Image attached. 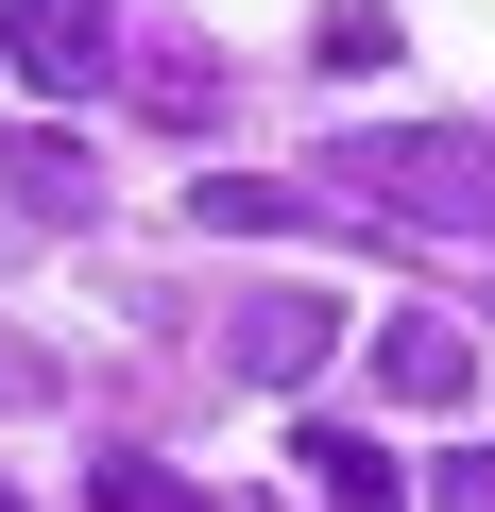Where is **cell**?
<instances>
[{
    "instance_id": "9",
    "label": "cell",
    "mask_w": 495,
    "mask_h": 512,
    "mask_svg": "<svg viewBox=\"0 0 495 512\" xmlns=\"http://www.w3.org/2000/svg\"><path fill=\"white\" fill-rule=\"evenodd\" d=\"M444 512H495V444H478V461H444Z\"/></svg>"
},
{
    "instance_id": "7",
    "label": "cell",
    "mask_w": 495,
    "mask_h": 512,
    "mask_svg": "<svg viewBox=\"0 0 495 512\" xmlns=\"http://www.w3.org/2000/svg\"><path fill=\"white\" fill-rule=\"evenodd\" d=\"M86 512H239V495H205V478H171V461H103Z\"/></svg>"
},
{
    "instance_id": "2",
    "label": "cell",
    "mask_w": 495,
    "mask_h": 512,
    "mask_svg": "<svg viewBox=\"0 0 495 512\" xmlns=\"http://www.w3.org/2000/svg\"><path fill=\"white\" fill-rule=\"evenodd\" d=\"M0 69H18L35 103H86L120 69V0H0Z\"/></svg>"
},
{
    "instance_id": "5",
    "label": "cell",
    "mask_w": 495,
    "mask_h": 512,
    "mask_svg": "<svg viewBox=\"0 0 495 512\" xmlns=\"http://www.w3.org/2000/svg\"><path fill=\"white\" fill-rule=\"evenodd\" d=\"M0 205H18V222H86L103 188H86V154H69V137H0Z\"/></svg>"
},
{
    "instance_id": "4",
    "label": "cell",
    "mask_w": 495,
    "mask_h": 512,
    "mask_svg": "<svg viewBox=\"0 0 495 512\" xmlns=\"http://www.w3.org/2000/svg\"><path fill=\"white\" fill-rule=\"evenodd\" d=\"M376 393H393V410H461V393H478V342H461L444 308H393V325H376Z\"/></svg>"
},
{
    "instance_id": "6",
    "label": "cell",
    "mask_w": 495,
    "mask_h": 512,
    "mask_svg": "<svg viewBox=\"0 0 495 512\" xmlns=\"http://www.w3.org/2000/svg\"><path fill=\"white\" fill-rule=\"evenodd\" d=\"M291 461L325 478V512H393V461H376V427H308Z\"/></svg>"
},
{
    "instance_id": "8",
    "label": "cell",
    "mask_w": 495,
    "mask_h": 512,
    "mask_svg": "<svg viewBox=\"0 0 495 512\" xmlns=\"http://www.w3.org/2000/svg\"><path fill=\"white\" fill-rule=\"evenodd\" d=\"M137 103H154V120H205V103H222V69H188V52H154V69H137Z\"/></svg>"
},
{
    "instance_id": "3",
    "label": "cell",
    "mask_w": 495,
    "mask_h": 512,
    "mask_svg": "<svg viewBox=\"0 0 495 512\" xmlns=\"http://www.w3.org/2000/svg\"><path fill=\"white\" fill-rule=\"evenodd\" d=\"M222 359L257 376V393H308V376L342 359V291H239V325H222Z\"/></svg>"
},
{
    "instance_id": "1",
    "label": "cell",
    "mask_w": 495,
    "mask_h": 512,
    "mask_svg": "<svg viewBox=\"0 0 495 512\" xmlns=\"http://www.w3.org/2000/svg\"><path fill=\"white\" fill-rule=\"evenodd\" d=\"M308 188H342V205H376V222H410V239H495V137H461V120L325 137V171H308Z\"/></svg>"
}]
</instances>
